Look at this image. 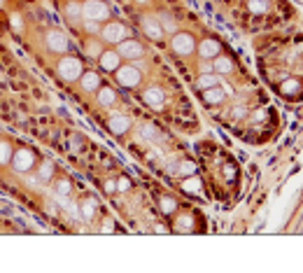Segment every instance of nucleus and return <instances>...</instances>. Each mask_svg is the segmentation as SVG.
Returning a JSON list of instances; mask_svg holds the SVG:
<instances>
[{
    "mask_svg": "<svg viewBox=\"0 0 303 273\" xmlns=\"http://www.w3.org/2000/svg\"><path fill=\"white\" fill-rule=\"evenodd\" d=\"M82 73H84V63H82V59H77V56L63 54L56 61V77L63 79L66 84H77Z\"/></svg>",
    "mask_w": 303,
    "mask_h": 273,
    "instance_id": "f257e3e1",
    "label": "nucleus"
},
{
    "mask_svg": "<svg viewBox=\"0 0 303 273\" xmlns=\"http://www.w3.org/2000/svg\"><path fill=\"white\" fill-rule=\"evenodd\" d=\"M98 37L103 40L105 47H117L121 40L131 37V28L126 24H121V21H105L98 30Z\"/></svg>",
    "mask_w": 303,
    "mask_h": 273,
    "instance_id": "f03ea898",
    "label": "nucleus"
},
{
    "mask_svg": "<svg viewBox=\"0 0 303 273\" xmlns=\"http://www.w3.org/2000/svg\"><path fill=\"white\" fill-rule=\"evenodd\" d=\"M37 166V154L30 147H14V154L10 159V168L17 175H26Z\"/></svg>",
    "mask_w": 303,
    "mask_h": 273,
    "instance_id": "7ed1b4c3",
    "label": "nucleus"
},
{
    "mask_svg": "<svg viewBox=\"0 0 303 273\" xmlns=\"http://www.w3.org/2000/svg\"><path fill=\"white\" fill-rule=\"evenodd\" d=\"M170 52L175 56H191L196 54V37L187 30H175L170 37Z\"/></svg>",
    "mask_w": 303,
    "mask_h": 273,
    "instance_id": "20e7f679",
    "label": "nucleus"
},
{
    "mask_svg": "<svg viewBox=\"0 0 303 273\" xmlns=\"http://www.w3.org/2000/svg\"><path fill=\"white\" fill-rule=\"evenodd\" d=\"M115 79L117 84L124 86V89H138L140 82H142V73H140V68H135L133 63H121L119 68L115 70Z\"/></svg>",
    "mask_w": 303,
    "mask_h": 273,
    "instance_id": "39448f33",
    "label": "nucleus"
},
{
    "mask_svg": "<svg viewBox=\"0 0 303 273\" xmlns=\"http://www.w3.org/2000/svg\"><path fill=\"white\" fill-rule=\"evenodd\" d=\"M82 19L105 24V21H110V5L103 0H84L82 3Z\"/></svg>",
    "mask_w": 303,
    "mask_h": 273,
    "instance_id": "423d86ee",
    "label": "nucleus"
},
{
    "mask_svg": "<svg viewBox=\"0 0 303 273\" xmlns=\"http://www.w3.org/2000/svg\"><path fill=\"white\" fill-rule=\"evenodd\" d=\"M117 54L121 56V61H128V63H135V61H140L142 56H145V44L140 42V40H135V37H126V40H121L119 44H117Z\"/></svg>",
    "mask_w": 303,
    "mask_h": 273,
    "instance_id": "0eeeda50",
    "label": "nucleus"
},
{
    "mask_svg": "<svg viewBox=\"0 0 303 273\" xmlns=\"http://www.w3.org/2000/svg\"><path fill=\"white\" fill-rule=\"evenodd\" d=\"M44 47H47V52H52V54L63 56L70 52V40H68V35L63 30L52 28L44 33Z\"/></svg>",
    "mask_w": 303,
    "mask_h": 273,
    "instance_id": "6e6552de",
    "label": "nucleus"
},
{
    "mask_svg": "<svg viewBox=\"0 0 303 273\" xmlns=\"http://www.w3.org/2000/svg\"><path fill=\"white\" fill-rule=\"evenodd\" d=\"M140 28H142V33H145V37H149L152 42H164V26L159 24L157 19L147 17V14H142L140 17Z\"/></svg>",
    "mask_w": 303,
    "mask_h": 273,
    "instance_id": "1a4fd4ad",
    "label": "nucleus"
},
{
    "mask_svg": "<svg viewBox=\"0 0 303 273\" xmlns=\"http://www.w3.org/2000/svg\"><path fill=\"white\" fill-rule=\"evenodd\" d=\"M121 63H124L121 56L117 54V49H112V47H105L103 54L98 56V68H100L103 73H115Z\"/></svg>",
    "mask_w": 303,
    "mask_h": 273,
    "instance_id": "9d476101",
    "label": "nucleus"
},
{
    "mask_svg": "<svg viewBox=\"0 0 303 273\" xmlns=\"http://www.w3.org/2000/svg\"><path fill=\"white\" fill-rule=\"evenodd\" d=\"M196 54L203 61H212L217 54H222V44L215 37H203L200 42H196Z\"/></svg>",
    "mask_w": 303,
    "mask_h": 273,
    "instance_id": "9b49d317",
    "label": "nucleus"
},
{
    "mask_svg": "<svg viewBox=\"0 0 303 273\" xmlns=\"http://www.w3.org/2000/svg\"><path fill=\"white\" fill-rule=\"evenodd\" d=\"M142 103L145 105H149V108H164V103H166V91L161 89V86H157V84H149V86H145L142 89Z\"/></svg>",
    "mask_w": 303,
    "mask_h": 273,
    "instance_id": "f8f14e48",
    "label": "nucleus"
},
{
    "mask_svg": "<svg viewBox=\"0 0 303 273\" xmlns=\"http://www.w3.org/2000/svg\"><path fill=\"white\" fill-rule=\"evenodd\" d=\"M131 126H133L131 117H128V115H121V112H115V115L108 119V128H110V131H112L115 135H124L126 131H131Z\"/></svg>",
    "mask_w": 303,
    "mask_h": 273,
    "instance_id": "ddd939ff",
    "label": "nucleus"
},
{
    "mask_svg": "<svg viewBox=\"0 0 303 273\" xmlns=\"http://www.w3.org/2000/svg\"><path fill=\"white\" fill-rule=\"evenodd\" d=\"M77 84H79V89L84 91V94H93V91H98V86L103 84V82H100V75H98L96 70H84Z\"/></svg>",
    "mask_w": 303,
    "mask_h": 273,
    "instance_id": "4468645a",
    "label": "nucleus"
},
{
    "mask_svg": "<svg viewBox=\"0 0 303 273\" xmlns=\"http://www.w3.org/2000/svg\"><path fill=\"white\" fill-rule=\"evenodd\" d=\"M63 14H66L70 26H79L82 24V3L79 0H66L63 3Z\"/></svg>",
    "mask_w": 303,
    "mask_h": 273,
    "instance_id": "2eb2a0df",
    "label": "nucleus"
},
{
    "mask_svg": "<svg viewBox=\"0 0 303 273\" xmlns=\"http://www.w3.org/2000/svg\"><path fill=\"white\" fill-rule=\"evenodd\" d=\"M96 103L100 105V108H115L117 105V91L112 89V86L100 84L96 91Z\"/></svg>",
    "mask_w": 303,
    "mask_h": 273,
    "instance_id": "dca6fc26",
    "label": "nucleus"
},
{
    "mask_svg": "<svg viewBox=\"0 0 303 273\" xmlns=\"http://www.w3.org/2000/svg\"><path fill=\"white\" fill-rule=\"evenodd\" d=\"M210 63H212V70H215L217 75H231L233 73V59H231L229 54H224V52L215 56Z\"/></svg>",
    "mask_w": 303,
    "mask_h": 273,
    "instance_id": "f3484780",
    "label": "nucleus"
},
{
    "mask_svg": "<svg viewBox=\"0 0 303 273\" xmlns=\"http://www.w3.org/2000/svg\"><path fill=\"white\" fill-rule=\"evenodd\" d=\"M82 49H84V54L89 56V59L98 61V56L103 54L105 44H103V40H100V37H93V35H89V37H86V40H84V44H82Z\"/></svg>",
    "mask_w": 303,
    "mask_h": 273,
    "instance_id": "a211bd4d",
    "label": "nucleus"
},
{
    "mask_svg": "<svg viewBox=\"0 0 303 273\" xmlns=\"http://www.w3.org/2000/svg\"><path fill=\"white\" fill-rule=\"evenodd\" d=\"M56 175V166L54 161H49V159H44V161H40L37 164V182H52Z\"/></svg>",
    "mask_w": 303,
    "mask_h": 273,
    "instance_id": "6ab92c4d",
    "label": "nucleus"
},
{
    "mask_svg": "<svg viewBox=\"0 0 303 273\" xmlns=\"http://www.w3.org/2000/svg\"><path fill=\"white\" fill-rule=\"evenodd\" d=\"M224 98H226V91L222 89V86H210V89H203V101H206L208 105L224 103Z\"/></svg>",
    "mask_w": 303,
    "mask_h": 273,
    "instance_id": "aec40b11",
    "label": "nucleus"
},
{
    "mask_svg": "<svg viewBox=\"0 0 303 273\" xmlns=\"http://www.w3.org/2000/svg\"><path fill=\"white\" fill-rule=\"evenodd\" d=\"M303 86H301V82H298L296 77H287V79H282L280 82V94L282 96H287V98H294V96H298V91H301Z\"/></svg>",
    "mask_w": 303,
    "mask_h": 273,
    "instance_id": "412c9836",
    "label": "nucleus"
},
{
    "mask_svg": "<svg viewBox=\"0 0 303 273\" xmlns=\"http://www.w3.org/2000/svg\"><path fill=\"white\" fill-rule=\"evenodd\" d=\"M96 212H98V203H96L93 199H91V196L79 203V215H82V217H84L86 222H91V219L96 217Z\"/></svg>",
    "mask_w": 303,
    "mask_h": 273,
    "instance_id": "4be33fe9",
    "label": "nucleus"
},
{
    "mask_svg": "<svg viewBox=\"0 0 303 273\" xmlns=\"http://www.w3.org/2000/svg\"><path fill=\"white\" fill-rule=\"evenodd\" d=\"M198 89H210V86H219V75L217 73H200L198 79H196Z\"/></svg>",
    "mask_w": 303,
    "mask_h": 273,
    "instance_id": "5701e85b",
    "label": "nucleus"
},
{
    "mask_svg": "<svg viewBox=\"0 0 303 273\" xmlns=\"http://www.w3.org/2000/svg\"><path fill=\"white\" fill-rule=\"evenodd\" d=\"M12 154H14V145L7 138H0V166H10Z\"/></svg>",
    "mask_w": 303,
    "mask_h": 273,
    "instance_id": "b1692460",
    "label": "nucleus"
},
{
    "mask_svg": "<svg viewBox=\"0 0 303 273\" xmlns=\"http://www.w3.org/2000/svg\"><path fill=\"white\" fill-rule=\"evenodd\" d=\"M194 229V219H191V215H187V212H180L175 219V231H180V234H184V231H191Z\"/></svg>",
    "mask_w": 303,
    "mask_h": 273,
    "instance_id": "393cba45",
    "label": "nucleus"
},
{
    "mask_svg": "<svg viewBox=\"0 0 303 273\" xmlns=\"http://www.w3.org/2000/svg\"><path fill=\"white\" fill-rule=\"evenodd\" d=\"M159 208H161L164 215H173V212L177 210V201L173 199V196H161V199H159Z\"/></svg>",
    "mask_w": 303,
    "mask_h": 273,
    "instance_id": "a878e982",
    "label": "nucleus"
},
{
    "mask_svg": "<svg viewBox=\"0 0 303 273\" xmlns=\"http://www.w3.org/2000/svg\"><path fill=\"white\" fill-rule=\"evenodd\" d=\"M54 187H56V194H59L61 199L70 196V192H73V185H70V180H68V177H59V180L54 182Z\"/></svg>",
    "mask_w": 303,
    "mask_h": 273,
    "instance_id": "bb28decb",
    "label": "nucleus"
},
{
    "mask_svg": "<svg viewBox=\"0 0 303 273\" xmlns=\"http://www.w3.org/2000/svg\"><path fill=\"white\" fill-rule=\"evenodd\" d=\"M247 10L252 14H266L268 12V3L266 0H247Z\"/></svg>",
    "mask_w": 303,
    "mask_h": 273,
    "instance_id": "cd10ccee",
    "label": "nucleus"
},
{
    "mask_svg": "<svg viewBox=\"0 0 303 273\" xmlns=\"http://www.w3.org/2000/svg\"><path fill=\"white\" fill-rule=\"evenodd\" d=\"M100 26L103 24H98V21H89V19H82V28L89 33V35H96L98 30H100Z\"/></svg>",
    "mask_w": 303,
    "mask_h": 273,
    "instance_id": "c85d7f7f",
    "label": "nucleus"
},
{
    "mask_svg": "<svg viewBox=\"0 0 303 273\" xmlns=\"http://www.w3.org/2000/svg\"><path fill=\"white\" fill-rule=\"evenodd\" d=\"M182 189H184V192H200V180L198 177H189V180H184Z\"/></svg>",
    "mask_w": 303,
    "mask_h": 273,
    "instance_id": "c756f323",
    "label": "nucleus"
},
{
    "mask_svg": "<svg viewBox=\"0 0 303 273\" xmlns=\"http://www.w3.org/2000/svg\"><path fill=\"white\" fill-rule=\"evenodd\" d=\"M140 135H142V138H145V140H154V138H157V128H154V126H149V124H145V126H140Z\"/></svg>",
    "mask_w": 303,
    "mask_h": 273,
    "instance_id": "7c9ffc66",
    "label": "nucleus"
},
{
    "mask_svg": "<svg viewBox=\"0 0 303 273\" xmlns=\"http://www.w3.org/2000/svg\"><path fill=\"white\" fill-rule=\"evenodd\" d=\"M10 24H12V28L17 33H24V19H21V14H10Z\"/></svg>",
    "mask_w": 303,
    "mask_h": 273,
    "instance_id": "2f4dec72",
    "label": "nucleus"
},
{
    "mask_svg": "<svg viewBox=\"0 0 303 273\" xmlns=\"http://www.w3.org/2000/svg\"><path fill=\"white\" fill-rule=\"evenodd\" d=\"M177 173H180V175H191V173H194V164H189V161H182V164L177 166Z\"/></svg>",
    "mask_w": 303,
    "mask_h": 273,
    "instance_id": "473e14b6",
    "label": "nucleus"
},
{
    "mask_svg": "<svg viewBox=\"0 0 303 273\" xmlns=\"http://www.w3.org/2000/svg\"><path fill=\"white\" fill-rule=\"evenodd\" d=\"M128 189H131V180H128V177H117V192H128Z\"/></svg>",
    "mask_w": 303,
    "mask_h": 273,
    "instance_id": "72a5a7b5",
    "label": "nucleus"
},
{
    "mask_svg": "<svg viewBox=\"0 0 303 273\" xmlns=\"http://www.w3.org/2000/svg\"><path fill=\"white\" fill-rule=\"evenodd\" d=\"M161 26H164V30H170V33H175V21H173V19L164 17V19H161Z\"/></svg>",
    "mask_w": 303,
    "mask_h": 273,
    "instance_id": "f704fd0d",
    "label": "nucleus"
},
{
    "mask_svg": "<svg viewBox=\"0 0 303 273\" xmlns=\"http://www.w3.org/2000/svg\"><path fill=\"white\" fill-rule=\"evenodd\" d=\"M245 115H247V110L242 108V105H238V108L233 110V112H231V117H233V119H242Z\"/></svg>",
    "mask_w": 303,
    "mask_h": 273,
    "instance_id": "c9c22d12",
    "label": "nucleus"
},
{
    "mask_svg": "<svg viewBox=\"0 0 303 273\" xmlns=\"http://www.w3.org/2000/svg\"><path fill=\"white\" fill-rule=\"evenodd\" d=\"M105 192H108V194H115V192H117V180H108V182H105Z\"/></svg>",
    "mask_w": 303,
    "mask_h": 273,
    "instance_id": "e433bc0d",
    "label": "nucleus"
},
{
    "mask_svg": "<svg viewBox=\"0 0 303 273\" xmlns=\"http://www.w3.org/2000/svg\"><path fill=\"white\" fill-rule=\"evenodd\" d=\"M115 229V226H112V222H110V219H105L103 222V231H112Z\"/></svg>",
    "mask_w": 303,
    "mask_h": 273,
    "instance_id": "4c0bfd02",
    "label": "nucleus"
}]
</instances>
